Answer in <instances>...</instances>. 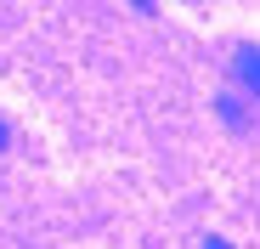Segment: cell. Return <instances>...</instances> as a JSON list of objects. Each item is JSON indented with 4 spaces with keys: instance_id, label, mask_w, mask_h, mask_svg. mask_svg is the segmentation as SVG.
I'll list each match as a JSON object with an SVG mask.
<instances>
[{
    "instance_id": "1",
    "label": "cell",
    "mask_w": 260,
    "mask_h": 249,
    "mask_svg": "<svg viewBox=\"0 0 260 249\" xmlns=\"http://www.w3.org/2000/svg\"><path fill=\"white\" fill-rule=\"evenodd\" d=\"M232 79L260 102V46H238V57H232Z\"/></svg>"
},
{
    "instance_id": "2",
    "label": "cell",
    "mask_w": 260,
    "mask_h": 249,
    "mask_svg": "<svg viewBox=\"0 0 260 249\" xmlns=\"http://www.w3.org/2000/svg\"><path fill=\"white\" fill-rule=\"evenodd\" d=\"M215 108H221V119L232 124V131H243V124H249V113H243V102H238V97H221Z\"/></svg>"
},
{
    "instance_id": "3",
    "label": "cell",
    "mask_w": 260,
    "mask_h": 249,
    "mask_svg": "<svg viewBox=\"0 0 260 249\" xmlns=\"http://www.w3.org/2000/svg\"><path fill=\"white\" fill-rule=\"evenodd\" d=\"M6 147H12V124L0 119V153H6Z\"/></svg>"
},
{
    "instance_id": "4",
    "label": "cell",
    "mask_w": 260,
    "mask_h": 249,
    "mask_svg": "<svg viewBox=\"0 0 260 249\" xmlns=\"http://www.w3.org/2000/svg\"><path fill=\"white\" fill-rule=\"evenodd\" d=\"M198 249H232V243H226V238H204Z\"/></svg>"
}]
</instances>
